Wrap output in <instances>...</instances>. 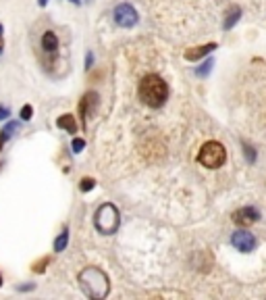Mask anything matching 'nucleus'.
<instances>
[{
	"mask_svg": "<svg viewBox=\"0 0 266 300\" xmlns=\"http://www.w3.org/2000/svg\"><path fill=\"white\" fill-rule=\"evenodd\" d=\"M119 223H121V215H119V208L111 202H106L102 204L98 210H96V215H94V225L100 234L104 236H111L115 234L117 229H119Z\"/></svg>",
	"mask_w": 266,
	"mask_h": 300,
	"instance_id": "7ed1b4c3",
	"label": "nucleus"
},
{
	"mask_svg": "<svg viewBox=\"0 0 266 300\" xmlns=\"http://www.w3.org/2000/svg\"><path fill=\"white\" fill-rule=\"evenodd\" d=\"M212 50H217V42H210V44H204V46H196L185 52V59L187 61H198L202 57H208Z\"/></svg>",
	"mask_w": 266,
	"mask_h": 300,
	"instance_id": "1a4fd4ad",
	"label": "nucleus"
},
{
	"mask_svg": "<svg viewBox=\"0 0 266 300\" xmlns=\"http://www.w3.org/2000/svg\"><path fill=\"white\" fill-rule=\"evenodd\" d=\"M67 244H69V229L65 227L63 232L59 234V238L55 240V250H57V252H63V250L67 248Z\"/></svg>",
	"mask_w": 266,
	"mask_h": 300,
	"instance_id": "4468645a",
	"label": "nucleus"
},
{
	"mask_svg": "<svg viewBox=\"0 0 266 300\" xmlns=\"http://www.w3.org/2000/svg\"><path fill=\"white\" fill-rule=\"evenodd\" d=\"M17 130H19V123H17V121H9V125L3 127V132H0V148H3V144L7 142V140L13 138V134H15Z\"/></svg>",
	"mask_w": 266,
	"mask_h": 300,
	"instance_id": "ddd939ff",
	"label": "nucleus"
},
{
	"mask_svg": "<svg viewBox=\"0 0 266 300\" xmlns=\"http://www.w3.org/2000/svg\"><path fill=\"white\" fill-rule=\"evenodd\" d=\"M169 98V85L158 75H146L139 83V100L152 109L163 107Z\"/></svg>",
	"mask_w": 266,
	"mask_h": 300,
	"instance_id": "f257e3e1",
	"label": "nucleus"
},
{
	"mask_svg": "<svg viewBox=\"0 0 266 300\" xmlns=\"http://www.w3.org/2000/svg\"><path fill=\"white\" fill-rule=\"evenodd\" d=\"M0 286H3V275H0Z\"/></svg>",
	"mask_w": 266,
	"mask_h": 300,
	"instance_id": "393cba45",
	"label": "nucleus"
},
{
	"mask_svg": "<svg viewBox=\"0 0 266 300\" xmlns=\"http://www.w3.org/2000/svg\"><path fill=\"white\" fill-rule=\"evenodd\" d=\"M42 46H44L46 52L59 50V38H57V33H55V31H46L44 36H42Z\"/></svg>",
	"mask_w": 266,
	"mask_h": 300,
	"instance_id": "9d476101",
	"label": "nucleus"
},
{
	"mask_svg": "<svg viewBox=\"0 0 266 300\" xmlns=\"http://www.w3.org/2000/svg\"><path fill=\"white\" fill-rule=\"evenodd\" d=\"M227 158V152H225V146L221 142H206L198 154V163L208 167V169H219Z\"/></svg>",
	"mask_w": 266,
	"mask_h": 300,
	"instance_id": "20e7f679",
	"label": "nucleus"
},
{
	"mask_svg": "<svg viewBox=\"0 0 266 300\" xmlns=\"http://www.w3.org/2000/svg\"><path fill=\"white\" fill-rule=\"evenodd\" d=\"M231 244L241 252H252L256 248V238H254V234L245 232V229H237L231 236Z\"/></svg>",
	"mask_w": 266,
	"mask_h": 300,
	"instance_id": "423d86ee",
	"label": "nucleus"
},
{
	"mask_svg": "<svg viewBox=\"0 0 266 300\" xmlns=\"http://www.w3.org/2000/svg\"><path fill=\"white\" fill-rule=\"evenodd\" d=\"M11 117V111L7 109V107H3V104H0V121H5V119H9Z\"/></svg>",
	"mask_w": 266,
	"mask_h": 300,
	"instance_id": "aec40b11",
	"label": "nucleus"
},
{
	"mask_svg": "<svg viewBox=\"0 0 266 300\" xmlns=\"http://www.w3.org/2000/svg\"><path fill=\"white\" fill-rule=\"evenodd\" d=\"M113 17H115V23H117L119 27H133V25H137V21H139L137 11H135L129 3L119 5V7L115 9Z\"/></svg>",
	"mask_w": 266,
	"mask_h": 300,
	"instance_id": "39448f33",
	"label": "nucleus"
},
{
	"mask_svg": "<svg viewBox=\"0 0 266 300\" xmlns=\"http://www.w3.org/2000/svg\"><path fill=\"white\" fill-rule=\"evenodd\" d=\"M71 3H73V5H79V3H81V0H71Z\"/></svg>",
	"mask_w": 266,
	"mask_h": 300,
	"instance_id": "b1692460",
	"label": "nucleus"
},
{
	"mask_svg": "<svg viewBox=\"0 0 266 300\" xmlns=\"http://www.w3.org/2000/svg\"><path fill=\"white\" fill-rule=\"evenodd\" d=\"M71 148H73V152H81V150L85 148V140L73 138V142H71Z\"/></svg>",
	"mask_w": 266,
	"mask_h": 300,
	"instance_id": "f3484780",
	"label": "nucleus"
},
{
	"mask_svg": "<svg viewBox=\"0 0 266 300\" xmlns=\"http://www.w3.org/2000/svg\"><path fill=\"white\" fill-rule=\"evenodd\" d=\"M38 3H40V7H46V5H48V0H38Z\"/></svg>",
	"mask_w": 266,
	"mask_h": 300,
	"instance_id": "5701e85b",
	"label": "nucleus"
},
{
	"mask_svg": "<svg viewBox=\"0 0 266 300\" xmlns=\"http://www.w3.org/2000/svg\"><path fill=\"white\" fill-rule=\"evenodd\" d=\"M243 152H245V156H247V161H250V163L256 161V150H254L250 144H245V142H243Z\"/></svg>",
	"mask_w": 266,
	"mask_h": 300,
	"instance_id": "a211bd4d",
	"label": "nucleus"
},
{
	"mask_svg": "<svg viewBox=\"0 0 266 300\" xmlns=\"http://www.w3.org/2000/svg\"><path fill=\"white\" fill-rule=\"evenodd\" d=\"M239 19H241V9H239V7H233L231 11L227 13L223 27H225V29H233V27H235V23H237Z\"/></svg>",
	"mask_w": 266,
	"mask_h": 300,
	"instance_id": "f8f14e48",
	"label": "nucleus"
},
{
	"mask_svg": "<svg viewBox=\"0 0 266 300\" xmlns=\"http://www.w3.org/2000/svg\"><path fill=\"white\" fill-rule=\"evenodd\" d=\"M3 25H0V55H3V50H5V40H3Z\"/></svg>",
	"mask_w": 266,
	"mask_h": 300,
	"instance_id": "4be33fe9",
	"label": "nucleus"
},
{
	"mask_svg": "<svg viewBox=\"0 0 266 300\" xmlns=\"http://www.w3.org/2000/svg\"><path fill=\"white\" fill-rule=\"evenodd\" d=\"M233 219L239 225H252V223H256L260 219V213L254 206H243L241 210H237V213L233 215Z\"/></svg>",
	"mask_w": 266,
	"mask_h": 300,
	"instance_id": "6e6552de",
	"label": "nucleus"
},
{
	"mask_svg": "<svg viewBox=\"0 0 266 300\" xmlns=\"http://www.w3.org/2000/svg\"><path fill=\"white\" fill-rule=\"evenodd\" d=\"M212 67H215V61H212V59H208V61H204L198 69H196V75L198 77H206L210 71H212Z\"/></svg>",
	"mask_w": 266,
	"mask_h": 300,
	"instance_id": "2eb2a0df",
	"label": "nucleus"
},
{
	"mask_svg": "<svg viewBox=\"0 0 266 300\" xmlns=\"http://www.w3.org/2000/svg\"><path fill=\"white\" fill-rule=\"evenodd\" d=\"M96 104H98V94L96 92H90V94H85L81 104H79V117L83 121V125L87 123V119L92 117V111L96 109Z\"/></svg>",
	"mask_w": 266,
	"mask_h": 300,
	"instance_id": "0eeeda50",
	"label": "nucleus"
},
{
	"mask_svg": "<svg viewBox=\"0 0 266 300\" xmlns=\"http://www.w3.org/2000/svg\"><path fill=\"white\" fill-rule=\"evenodd\" d=\"M31 115H33V109L29 107V104H25V107L21 109V119H23V121H29Z\"/></svg>",
	"mask_w": 266,
	"mask_h": 300,
	"instance_id": "6ab92c4d",
	"label": "nucleus"
},
{
	"mask_svg": "<svg viewBox=\"0 0 266 300\" xmlns=\"http://www.w3.org/2000/svg\"><path fill=\"white\" fill-rule=\"evenodd\" d=\"M94 186H96V182H94V180L83 178V180H81V184H79V190H81V192H90V190H94Z\"/></svg>",
	"mask_w": 266,
	"mask_h": 300,
	"instance_id": "dca6fc26",
	"label": "nucleus"
},
{
	"mask_svg": "<svg viewBox=\"0 0 266 300\" xmlns=\"http://www.w3.org/2000/svg\"><path fill=\"white\" fill-rule=\"evenodd\" d=\"M57 125H59L61 130H67L69 134H77V123H75V117H73V115H63V117H59Z\"/></svg>",
	"mask_w": 266,
	"mask_h": 300,
	"instance_id": "9b49d317",
	"label": "nucleus"
},
{
	"mask_svg": "<svg viewBox=\"0 0 266 300\" xmlns=\"http://www.w3.org/2000/svg\"><path fill=\"white\" fill-rule=\"evenodd\" d=\"M79 286L83 288V292L90 296V298H106L111 290V279L102 269L98 267H85L81 273H79Z\"/></svg>",
	"mask_w": 266,
	"mask_h": 300,
	"instance_id": "f03ea898",
	"label": "nucleus"
},
{
	"mask_svg": "<svg viewBox=\"0 0 266 300\" xmlns=\"http://www.w3.org/2000/svg\"><path fill=\"white\" fill-rule=\"evenodd\" d=\"M92 63H94V55H92V52H87V55H85V71L92 67Z\"/></svg>",
	"mask_w": 266,
	"mask_h": 300,
	"instance_id": "412c9836",
	"label": "nucleus"
}]
</instances>
